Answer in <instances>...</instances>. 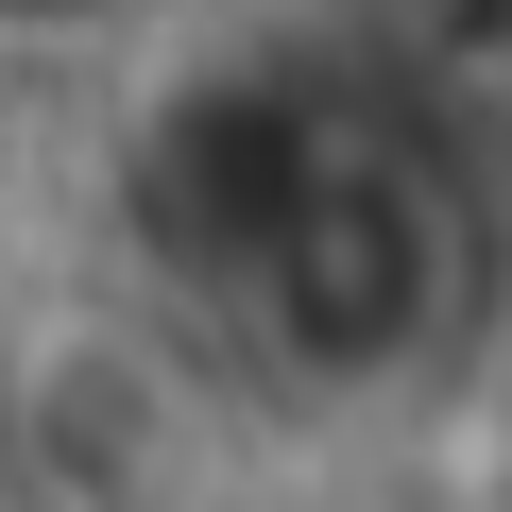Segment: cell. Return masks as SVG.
Returning a JSON list of instances; mask_svg holds the SVG:
<instances>
[{
  "label": "cell",
  "mask_w": 512,
  "mask_h": 512,
  "mask_svg": "<svg viewBox=\"0 0 512 512\" xmlns=\"http://www.w3.org/2000/svg\"><path fill=\"white\" fill-rule=\"evenodd\" d=\"M222 308L291 393H410L461 342V171L410 120H256V188L222 222Z\"/></svg>",
  "instance_id": "cell-1"
},
{
  "label": "cell",
  "mask_w": 512,
  "mask_h": 512,
  "mask_svg": "<svg viewBox=\"0 0 512 512\" xmlns=\"http://www.w3.org/2000/svg\"><path fill=\"white\" fill-rule=\"evenodd\" d=\"M478 512H512V393H495V427H478Z\"/></svg>",
  "instance_id": "cell-2"
}]
</instances>
